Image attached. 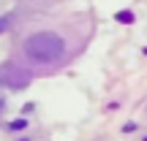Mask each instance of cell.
<instances>
[{"instance_id": "obj_1", "label": "cell", "mask_w": 147, "mask_h": 141, "mask_svg": "<svg viewBox=\"0 0 147 141\" xmlns=\"http://www.w3.org/2000/svg\"><path fill=\"white\" fill-rule=\"evenodd\" d=\"M22 52H25V57L33 60V63H55V60H60L65 54V41L52 30L33 33V35L25 38Z\"/></svg>"}, {"instance_id": "obj_2", "label": "cell", "mask_w": 147, "mask_h": 141, "mask_svg": "<svg viewBox=\"0 0 147 141\" xmlns=\"http://www.w3.org/2000/svg\"><path fill=\"white\" fill-rule=\"evenodd\" d=\"M30 73L22 68L19 63H3L0 65V84L8 90H25L30 84Z\"/></svg>"}, {"instance_id": "obj_3", "label": "cell", "mask_w": 147, "mask_h": 141, "mask_svg": "<svg viewBox=\"0 0 147 141\" xmlns=\"http://www.w3.org/2000/svg\"><path fill=\"white\" fill-rule=\"evenodd\" d=\"M117 19H120V22H134V14H131V11H120Z\"/></svg>"}, {"instance_id": "obj_4", "label": "cell", "mask_w": 147, "mask_h": 141, "mask_svg": "<svg viewBox=\"0 0 147 141\" xmlns=\"http://www.w3.org/2000/svg\"><path fill=\"white\" fill-rule=\"evenodd\" d=\"M8 27H11V19L8 16H0V33H5Z\"/></svg>"}, {"instance_id": "obj_5", "label": "cell", "mask_w": 147, "mask_h": 141, "mask_svg": "<svg viewBox=\"0 0 147 141\" xmlns=\"http://www.w3.org/2000/svg\"><path fill=\"white\" fill-rule=\"evenodd\" d=\"M27 122L25 120H16V122H11V130H22V128H25Z\"/></svg>"}, {"instance_id": "obj_6", "label": "cell", "mask_w": 147, "mask_h": 141, "mask_svg": "<svg viewBox=\"0 0 147 141\" xmlns=\"http://www.w3.org/2000/svg\"><path fill=\"white\" fill-rule=\"evenodd\" d=\"M3 109H5V103H3V98H0V114H3Z\"/></svg>"}]
</instances>
